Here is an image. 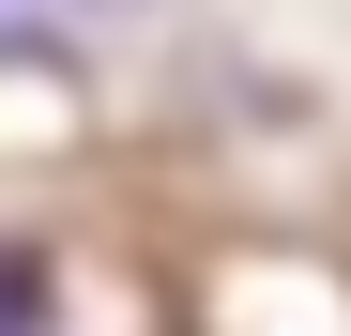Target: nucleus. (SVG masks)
I'll return each instance as SVG.
<instances>
[]
</instances>
